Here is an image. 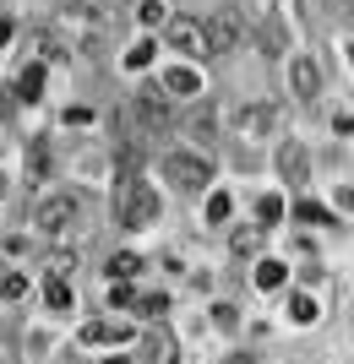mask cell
<instances>
[{"mask_svg":"<svg viewBox=\"0 0 354 364\" xmlns=\"http://www.w3.org/2000/svg\"><path fill=\"white\" fill-rule=\"evenodd\" d=\"M125 326H115V321H88V326H82V343H88V348H98V343H125Z\"/></svg>","mask_w":354,"mask_h":364,"instance_id":"cell-10","label":"cell"},{"mask_svg":"<svg viewBox=\"0 0 354 364\" xmlns=\"http://www.w3.org/2000/svg\"><path fill=\"white\" fill-rule=\"evenodd\" d=\"M38 92H44V65H28V71L16 76V98H28V104H33Z\"/></svg>","mask_w":354,"mask_h":364,"instance_id":"cell-14","label":"cell"},{"mask_svg":"<svg viewBox=\"0 0 354 364\" xmlns=\"http://www.w3.org/2000/svg\"><path fill=\"white\" fill-rule=\"evenodd\" d=\"M256 218H262V223H278V218H283V196H262L256 201Z\"/></svg>","mask_w":354,"mask_h":364,"instance_id":"cell-22","label":"cell"},{"mask_svg":"<svg viewBox=\"0 0 354 364\" xmlns=\"http://www.w3.org/2000/svg\"><path fill=\"white\" fill-rule=\"evenodd\" d=\"M6 38H11V22H6V16H0V44H6Z\"/></svg>","mask_w":354,"mask_h":364,"instance_id":"cell-28","label":"cell"},{"mask_svg":"<svg viewBox=\"0 0 354 364\" xmlns=\"http://www.w3.org/2000/svg\"><path fill=\"white\" fill-rule=\"evenodd\" d=\"M104 364H131V359H104Z\"/></svg>","mask_w":354,"mask_h":364,"instance_id":"cell-30","label":"cell"},{"mask_svg":"<svg viewBox=\"0 0 354 364\" xmlns=\"http://www.w3.org/2000/svg\"><path fill=\"white\" fill-rule=\"evenodd\" d=\"M289 316L300 321V326H306V321H316V304H311L306 294H294V299H289Z\"/></svg>","mask_w":354,"mask_h":364,"instance_id":"cell-23","label":"cell"},{"mask_svg":"<svg viewBox=\"0 0 354 364\" xmlns=\"http://www.w3.org/2000/svg\"><path fill=\"white\" fill-rule=\"evenodd\" d=\"M142 28H164V16H170V11H164V6H158V0H147V6H142Z\"/></svg>","mask_w":354,"mask_h":364,"instance_id":"cell-24","label":"cell"},{"mask_svg":"<svg viewBox=\"0 0 354 364\" xmlns=\"http://www.w3.org/2000/svg\"><path fill=\"white\" fill-rule=\"evenodd\" d=\"M22 294H28V277H22V272H6V277H0V299H22Z\"/></svg>","mask_w":354,"mask_h":364,"instance_id":"cell-19","label":"cell"},{"mask_svg":"<svg viewBox=\"0 0 354 364\" xmlns=\"http://www.w3.org/2000/svg\"><path fill=\"white\" fill-rule=\"evenodd\" d=\"M278 168H283V180H289V185H306V147L289 141V147L278 152Z\"/></svg>","mask_w":354,"mask_h":364,"instance_id":"cell-8","label":"cell"},{"mask_svg":"<svg viewBox=\"0 0 354 364\" xmlns=\"http://www.w3.org/2000/svg\"><path fill=\"white\" fill-rule=\"evenodd\" d=\"M234 213V201H229V191H213L207 196V223H224V218Z\"/></svg>","mask_w":354,"mask_h":364,"instance_id":"cell-17","label":"cell"},{"mask_svg":"<svg viewBox=\"0 0 354 364\" xmlns=\"http://www.w3.org/2000/svg\"><path fill=\"white\" fill-rule=\"evenodd\" d=\"M234 38H240V22H234L229 11H213L202 22V55H229Z\"/></svg>","mask_w":354,"mask_h":364,"instance_id":"cell-3","label":"cell"},{"mask_svg":"<svg viewBox=\"0 0 354 364\" xmlns=\"http://www.w3.org/2000/svg\"><path fill=\"white\" fill-rule=\"evenodd\" d=\"M256 245H262V240H256V234H234V256H251Z\"/></svg>","mask_w":354,"mask_h":364,"instance_id":"cell-27","label":"cell"},{"mask_svg":"<svg viewBox=\"0 0 354 364\" xmlns=\"http://www.w3.org/2000/svg\"><path fill=\"white\" fill-rule=\"evenodd\" d=\"M142 353H147V364H175L170 332H147V337H142Z\"/></svg>","mask_w":354,"mask_h":364,"instance_id":"cell-11","label":"cell"},{"mask_svg":"<svg viewBox=\"0 0 354 364\" xmlns=\"http://www.w3.org/2000/svg\"><path fill=\"white\" fill-rule=\"evenodd\" d=\"M164 33H170V44L202 55V22H191V16H164Z\"/></svg>","mask_w":354,"mask_h":364,"instance_id":"cell-6","label":"cell"},{"mask_svg":"<svg viewBox=\"0 0 354 364\" xmlns=\"http://www.w3.org/2000/svg\"><path fill=\"white\" fill-rule=\"evenodd\" d=\"M164 92H202V76L185 71V65H170L164 71Z\"/></svg>","mask_w":354,"mask_h":364,"instance_id":"cell-12","label":"cell"},{"mask_svg":"<svg viewBox=\"0 0 354 364\" xmlns=\"http://www.w3.org/2000/svg\"><path fill=\"white\" fill-rule=\"evenodd\" d=\"M137 289H131V277H109V304H131Z\"/></svg>","mask_w":354,"mask_h":364,"instance_id":"cell-20","label":"cell"},{"mask_svg":"<svg viewBox=\"0 0 354 364\" xmlns=\"http://www.w3.org/2000/svg\"><path fill=\"white\" fill-rule=\"evenodd\" d=\"M283 261H262V267H256V283H262V289H283Z\"/></svg>","mask_w":354,"mask_h":364,"instance_id":"cell-18","label":"cell"},{"mask_svg":"<svg viewBox=\"0 0 354 364\" xmlns=\"http://www.w3.org/2000/svg\"><path fill=\"white\" fill-rule=\"evenodd\" d=\"M142 272V256L137 250H120V256H109V277H137Z\"/></svg>","mask_w":354,"mask_h":364,"instance_id":"cell-15","label":"cell"},{"mask_svg":"<svg viewBox=\"0 0 354 364\" xmlns=\"http://www.w3.org/2000/svg\"><path fill=\"white\" fill-rule=\"evenodd\" d=\"M185 131H191V136H202V141L213 136V104H202L197 114H191V120H185Z\"/></svg>","mask_w":354,"mask_h":364,"instance_id":"cell-16","label":"cell"},{"mask_svg":"<svg viewBox=\"0 0 354 364\" xmlns=\"http://www.w3.org/2000/svg\"><path fill=\"white\" fill-rule=\"evenodd\" d=\"M158 168H164V180H170V185H207V180H213V164L197 158V152H170Z\"/></svg>","mask_w":354,"mask_h":364,"instance_id":"cell-2","label":"cell"},{"mask_svg":"<svg viewBox=\"0 0 354 364\" xmlns=\"http://www.w3.org/2000/svg\"><path fill=\"white\" fill-rule=\"evenodd\" d=\"M44 304H49V310H66V304H71V283H66V272H49V283H44Z\"/></svg>","mask_w":354,"mask_h":364,"instance_id":"cell-13","label":"cell"},{"mask_svg":"<svg viewBox=\"0 0 354 364\" xmlns=\"http://www.w3.org/2000/svg\"><path fill=\"white\" fill-rule=\"evenodd\" d=\"M300 218H306V223H333V213L316 207V201H300Z\"/></svg>","mask_w":354,"mask_h":364,"instance_id":"cell-26","label":"cell"},{"mask_svg":"<svg viewBox=\"0 0 354 364\" xmlns=\"http://www.w3.org/2000/svg\"><path fill=\"white\" fill-rule=\"evenodd\" d=\"M71 218H77V196H49L38 207V228H49V234H61Z\"/></svg>","mask_w":354,"mask_h":364,"instance_id":"cell-4","label":"cell"},{"mask_svg":"<svg viewBox=\"0 0 354 364\" xmlns=\"http://www.w3.org/2000/svg\"><path fill=\"white\" fill-rule=\"evenodd\" d=\"M153 218H158V191L142 185L137 174H125L120 191H115V223L120 228H147Z\"/></svg>","mask_w":354,"mask_h":364,"instance_id":"cell-1","label":"cell"},{"mask_svg":"<svg viewBox=\"0 0 354 364\" xmlns=\"http://www.w3.org/2000/svg\"><path fill=\"white\" fill-rule=\"evenodd\" d=\"M131 304H137L142 316H164V310H170V299H164V294H137Z\"/></svg>","mask_w":354,"mask_h":364,"instance_id":"cell-21","label":"cell"},{"mask_svg":"<svg viewBox=\"0 0 354 364\" xmlns=\"http://www.w3.org/2000/svg\"><path fill=\"white\" fill-rule=\"evenodd\" d=\"M267 125H273V109L267 104H246L240 114H234V131H240V136H262Z\"/></svg>","mask_w":354,"mask_h":364,"instance_id":"cell-7","label":"cell"},{"mask_svg":"<svg viewBox=\"0 0 354 364\" xmlns=\"http://www.w3.org/2000/svg\"><path fill=\"white\" fill-rule=\"evenodd\" d=\"M153 60V44H147V38H142L137 49H131V55H125V65H131V71H142V65Z\"/></svg>","mask_w":354,"mask_h":364,"instance_id":"cell-25","label":"cell"},{"mask_svg":"<svg viewBox=\"0 0 354 364\" xmlns=\"http://www.w3.org/2000/svg\"><path fill=\"white\" fill-rule=\"evenodd\" d=\"M137 109H142V120H147V125H164V120H170V98H164L158 87L137 92Z\"/></svg>","mask_w":354,"mask_h":364,"instance_id":"cell-9","label":"cell"},{"mask_svg":"<svg viewBox=\"0 0 354 364\" xmlns=\"http://www.w3.org/2000/svg\"><path fill=\"white\" fill-rule=\"evenodd\" d=\"M224 364H251V359H224Z\"/></svg>","mask_w":354,"mask_h":364,"instance_id":"cell-29","label":"cell"},{"mask_svg":"<svg viewBox=\"0 0 354 364\" xmlns=\"http://www.w3.org/2000/svg\"><path fill=\"white\" fill-rule=\"evenodd\" d=\"M289 76H294V92H300V98H316V92H322V71H316V60H311V55H294V60H289Z\"/></svg>","mask_w":354,"mask_h":364,"instance_id":"cell-5","label":"cell"}]
</instances>
